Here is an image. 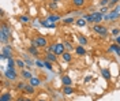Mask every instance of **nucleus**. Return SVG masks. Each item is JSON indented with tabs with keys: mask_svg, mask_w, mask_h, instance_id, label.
I'll return each mask as SVG.
<instances>
[{
	"mask_svg": "<svg viewBox=\"0 0 120 101\" xmlns=\"http://www.w3.org/2000/svg\"><path fill=\"white\" fill-rule=\"evenodd\" d=\"M10 37H11V27H10L8 23L3 22L1 23V27H0V41H1V44L8 42Z\"/></svg>",
	"mask_w": 120,
	"mask_h": 101,
	"instance_id": "f257e3e1",
	"label": "nucleus"
},
{
	"mask_svg": "<svg viewBox=\"0 0 120 101\" xmlns=\"http://www.w3.org/2000/svg\"><path fill=\"white\" fill-rule=\"evenodd\" d=\"M120 18V6H115L113 10H111L108 14H104V21L106 22H112Z\"/></svg>",
	"mask_w": 120,
	"mask_h": 101,
	"instance_id": "f03ea898",
	"label": "nucleus"
},
{
	"mask_svg": "<svg viewBox=\"0 0 120 101\" xmlns=\"http://www.w3.org/2000/svg\"><path fill=\"white\" fill-rule=\"evenodd\" d=\"M31 45L37 47L38 49H40V48H46L48 47V40L45 38L44 36H37L36 38L31 40Z\"/></svg>",
	"mask_w": 120,
	"mask_h": 101,
	"instance_id": "7ed1b4c3",
	"label": "nucleus"
},
{
	"mask_svg": "<svg viewBox=\"0 0 120 101\" xmlns=\"http://www.w3.org/2000/svg\"><path fill=\"white\" fill-rule=\"evenodd\" d=\"M93 31L97 33V36H100V37H106L108 36V27L101 26V25H93Z\"/></svg>",
	"mask_w": 120,
	"mask_h": 101,
	"instance_id": "20e7f679",
	"label": "nucleus"
},
{
	"mask_svg": "<svg viewBox=\"0 0 120 101\" xmlns=\"http://www.w3.org/2000/svg\"><path fill=\"white\" fill-rule=\"evenodd\" d=\"M0 59L1 60H6V59H12V51L8 45H4L1 49V53H0Z\"/></svg>",
	"mask_w": 120,
	"mask_h": 101,
	"instance_id": "39448f33",
	"label": "nucleus"
},
{
	"mask_svg": "<svg viewBox=\"0 0 120 101\" xmlns=\"http://www.w3.org/2000/svg\"><path fill=\"white\" fill-rule=\"evenodd\" d=\"M91 19H93V25H98L102 19H104V14H102L101 11L91 12Z\"/></svg>",
	"mask_w": 120,
	"mask_h": 101,
	"instance_id": "423d86ee",
	"label": "nucleus"
},
{
	"mask_svg": "<svg viewBox=\"0 0 120 101\" xmlns=\"http://www.w3.org/2000/svg\"><path fill=\"white\" fill-rule=\"evenodd\" d=\"M4 77L7 78L8 81H16L18 79V72L16 70H6L4 71Z\"/></svg>",
	"mask_w": 120,
	"mask_h": 101,
	"instance_id": "0eeeda50",
	"label": "nucleus"
},
{
	"mask_svg": "<svg viewBox=\"0 0 120 101\" xmlns=\"http://www.w3.org/2000/svg\"><path fill=\"white\" fill-rule=\"evenodd\" d=\"M66 52V48H64V44L63 42H59V44H56V47H55V53L57 55H63Z\"/></svg>",
	"mask_w": 120,
	"mask_h": 101,
	"instance_id": "6e6552de",
	"label": "nucleus"
},
{
	"mask_svg": "<svg viewBox=\"0 0 120 101\" xmlns=\"http://www.w3.org/2000/svg\"><path fill=\"white\" fill-rule=\"evenodd\" d=\"M108 52H115V53L117 55V56H120V45L119 44H112L111 47L108 48Z\"/></svg>",
	"mask_w": 120,
	"mask_h": 101,
	"instance_id": "1a4fd4ad",
	"label": "nucleus"
},
{
	"mask_svg": "<svg viewBox=\"0 0 120 101\" xmlns=\"http://www.w3.org/2000/svg\"><path fill=\"white\" fill-rule=\"evenodd\" d=\"M27 52H29L31 56H38L40 55V51H38L37 47H34V45H30L29 48H27Z\"/></svg>",
	"mask_w": 120,
	"mask_h": 101,
	"instance_id": "9d476101",
	"label": "nucleus"
},
{
	"mask_svg": "<svg viewBox=\"0 0 120 101\" xmlns=\"http://www.w3.org/2000/svg\"><path fill=\"white\" fill-rule=\"evenodd\" d=\"M61 18H60V15H57V14H53V15H48L46 16V21H49L51 23H56L57 21H60Z\"/></svg>",
	"mask_w": 120,
	"mask_h": 101,
	"instance_id": "9b49d317",
	"label": "nucleus"
},
{
	"mask_svg": "<svg viewBox=\"0 0 120 101\" xmlns=\"http://www.w3.org/2000/svg\"><path fill=\"white\" fill-rule=\"evenodd\" d=\"M75 53L79 55V56H85L86 55V49L83 45H78V47H75Z\"/></svg>",
	"mask_w": 120,
	"mask_h": 101,
	"instance_id": "f8f14e48",
	"label": "nucleus"
},
{
	"mask_svg": "<svg viewBox=\"0 0 120 101\" xmlns=\"http://www.w3.org/2000/svg\"><path fill=\"white\" fill-rule=\"evenodd\" d=\"M45 60H48V62H51V63H55L57 60V55L56 53H46L45 55Z\"/></svg>",
	"mask_w": 120,
	"mask_h": 101,
	"instance_id": "ddd939ff",
	"label": "nucleus"
},
{
	"mask_svg": "<svg viewBox=\"0 0 120 101\" xmlns=\"http://www.w3.org/2000/svg\"><path fill=\"white\" fill-rule=\"evenodd\" d=\"M0 101H12V96H11V93H8V92L1 93V96H0Z\"/></svg>",
	"mask_w": 120,
	"mask_h": 101,
	"instance_id": "4468645a",
	"label": "nucleus"
},
{
	"mask_svg": "<svg viewBox=\"0 0 120 101\" xmlns=\"http://www.w3.org/2000/svg\"><path fill=\"white\" fill-rule=\"evenodd\" d=\"M29 85H31V86H40L41 85V79L40 78H37V77H33L31 79H29Z\"/></svg>",
	"mask_w": 120,
	"mask_h": 101,
	"instance_id": "2eb2a0df",
	"label": "nucleus"
},
{
	"mask_svg": "<svg viewBox=\"0 0 120 101\" xmlns=\"http://www.w3.org/2000/svg\"><path fill=\"white\" fill-rule=\"evenodd\" d=\"M61 82H63L64 86H72V81H71V78L68 75H63L61 77Z\"/></svg>",
	"mask_w": 120,
	"mask_h": 101,
	"instance_id": "dca6fc26",
	"label": "nucleus"
},
{
	"mask_svg": "<svg viewBox=\"0 0 120 101\" xmlns=\"http://www.w3.org/2000/svg\"><path fill=\"white\" fill-rule=\"evenodd\" d=\"M40 25H41V26H44V27H49V29H55V27H56V25L51 23V22H49V21H46V19L41 21V22H40Z\"/></svg>",
	"mask_w": 120,
	"mask_h": 101,
	"instance_id": "f3484780",
	"label": "nucleus"
},
{
	"mask_svg": "<svg viewBox=\"0 0 120 101\" xmlns=\"http://www.w3.org/2000/svg\"><path fill=\"white\" fill-rule=\"evenodd\" d=\"M76 38H78V41H79V44L81 45H87V38L83 36V34H76Z\"/></svg>",
	"mask_w": 120,
	"mask_h": 101,
	"instance_id": "a211bd4d",
	"label": "nucleus"
},
{
	"mask_svg": "<svg viewBox=\"0 0 120 101\" xmlns=\"http://www.w3.org/2000/svg\"><path fill=\"white\" fill-rule=\"evenodd\" d=\"M21 77L23 78V79H31L33 78V75H31V72L27 70H22L21 71Z\"/></svg>",
	"mask_w": 120,
	"mask_h": 101,
	"instance_id": "6ab92c4d",
	"label": "nucleus"
},
{
	"mask_svg": "<svg viewBox=\"0 0 120 101\" xmlns=\"http://www.w3.org/2000/svg\"><path fill=\"white\" fill-rule=\"evenodd\" d=\"M72 4L78 8H82L86 4V0H72Z\"/></svg>",
	"mask_w": 120,
	"mask_h": 101,
	"instance_id": "aec40b11",
	"label": "nucleus"
},
{
	"mask_svg": "<svg viewBox=\"0 0 120 101\" xmlns=\"http://www.w3.org/2000/svg\"><path fill=\"white\" fill-rule=\"evenodd\" d=\"M61 57H63V60H64L66 63H70V62H71V59H72L71 53H70V52H67V51H66L64 53L61 55Z\"/></svg>",
	"mask_w": 120,
	"mask_h": 101,
	"instance_id": "412c9836",
	"label": "nucleus"
},
{
	"mask_svg": "<svg viewBox=\"0 0 120 101\" xmlns=\"http://www.w3.org/2000/svg\"><path fill=\"white\" fill-rule=\"evenodd\" d=\"M101 74H102V77H104V79H111V72H109V70L108 68H101Z\"/></svg>",
	"mask_w": 120,
	"mask_h": 101,
	"instance_id": "4be33fe9",
	"label": "nucleus"
},
{
	"mask_svg": "<svg viewBox=\"0 0 120 101\" xmlns=\"http://www.w3.org/2000/svg\"><path fill=\"white\" fill-rule=\"evenodd\" d=\"M63 92H64V94H68V96H70V94H72L75 92V89L72 86H64V87H63Z\"/></svg>",
	"mask_w": 120,
	"mask_h": 101,
	"instance_id": "5701e85b",
	"label": "nucleus"
},
{
	"mask_svg": "<svg viewBox=\"0 0 120 101\" xmlns=\"http://www.w3.org/2000/svg\"><path fill=\"white\" fill-rule=\"evenodd\" d=\"M86 21L83 19V18H79V19H75V25L78 26V27H83V26H86Z\"/></svg>",
	"mask_w": 120,
	"mask_h": 101,
	"instance_id": "b1692460",
	"label": "nucleus"
},
{
	"mask_svg": "<svg viewBox=\"0 0 120 101\" xmlns=\"http://www.w3.org/2000/svg\"><path fill=\"white\" fill-rule=\"evenodd\" d=\"M63 44H64V48H66V51H67V52H70V51H74V49H75V47L71 44V42H70V41H64Z\"/></svg>",
	"mask_w": 120,
	"mask_h": 101,
	"instance_id": "393cba45",
	"label": "nucleus"
},
{
	"mask_svg": "<svg viewBox=\"0 0 120 101\" xmlns=\"http://www.w3.org/2000/svg\"><path fill=\"white\" fill-rule=\"evenodd\" d=\"M15 66H16V60H14V59H8V66H7L8 70H15Z\"/></svg>",
	"mask_w": 120,
	"mask_h": 101,
	"instance_id": "a878e982",
	"label": "nucleus"
},
{
	"mask_svg": "<svg viewBox=\"0 0 120 101\" xmlns=\"http://www.w3.org/2000/svg\"><path fill=\"white\" fill-rule=\"evenodd\" d=\"M26 94H33L36 90H34V86H31V85H26V87H25V90H23Z\"/></svg>",
	"mask_w": 120,
	"mask_h": 101,
	"instance_id": "bb28decb",
	"label": "nucleus"
},
{
	"mask_svg": "<svg viewBox=\"0 0 120 101\" xmlns=\"http://www.w3.org/2000/svg\"><path fill=\"white\" fill-rule=\"evenodd\" d=\"M23 60H25V63H26V66H27V67H33V66H34V62H33V60H30L29 56H26V55L23 56Z\"/></svg>",
	"mask_w": 120,
	"mask_h": 101,
	"instance_id": "cd10ccee",
	"label": "nucleus"
},
{
	"mask_svg": "<svg viewBox=\"0 0 120 101\" xmlns=\"http://www.w3.org/2000/svg\"><path fill=\"white\" fill-rule=\"evenodd\" d=\"M63 23L64 25H72V23H75V19L72 18V16H70V18H64V19H63Z\"/></svg>",
	"mask_w": 120,
	"mask_h": 101,
	"instance_id": "c85d7f7f",
	"label": "nucleus"
},
{
	"mask_svg": "<svg viewBox=\"0 0 120 101\" xmlns=\"http://www.w3.org/2000/svg\"><path fill=\"white\" fill-rule=\"evenodd\" d=\"M55 47H56V44H51V45H48V47L45 48V49H46V53H55Z\"/></svg>",
	"mask_w": 120,
	"mask_h": 101,
	"instance_id": "c756f323",
	"label": "nucleus"
},
{
	"mask_svg": "<svg viewBox=\"0 0 120 101\" xmlns=\"http://www.w3.org/2000/svg\"><path fill=\"white\" fill-rule=\"evenodd\" d=\"M36 66H37L38 68H44V67H45V62H44V60H41V59H37Z\"/></svg>",
	"mask_w": 120,
	"mask_h": 101,
	"instance_id": "7c9ffc66",
	"label": "nucleus"
},
{
	"mask_svg": "<svg viewBox=\"0 0 120 101\" xmlns=\"http://www.w3.org/2000/svg\"><path fill=\"white\" fill-rule=\"evenodd\" d=\"M16 67L25 68V67H26V63H25V60H21V59H18V60H16Z\"/></svg>",
	"mask_w": 120,
	"mask_h": 101,
	"instance_id": "2f4dec72",
	"label": "nucleus"
},
{
	"mask_svg": "<svg viewBox=\"0 0 120 101\" xmlns=\"http://www.w3.org/2000/svg\"><path fill=\"white\" fill-rule=\"evenodd\" d=\"M25 87H26V83H25V82H19V83L16 85V89H18V90H25Z\"/></svg>",
	"mask_w": 120,
	"mask_h": 101,
	"instance_id": "473e14b6",
	"label": "nucleus"
},
{
	"mask_svg": "<svg viewBox=\"0 0 120 101\" xmlns=\"http://www.w3.org/2000/svg\"><path fill=\"white\" fill-rule=\"evenodd\" d=\"M45 62V68H46V70H49V71H52L53 68H52V63L51 62H48V60H44Z\"/></svg>",
	"mask_w": 120,
	"mask_h": 101,
	"instance_id": "72a5a7b5",
	"label": "nucleus"
},
{
	"mask_svg": "<svg viewBox=\"0 0 120 101\" xmlns=\"http://www.w3.org/2000/svg\"><path fill=\"white\" fill-rule=\"evenodd\" d=\"M120 0H109V6L108 7L109 8H112V7H115V6H117V3H119Z\"/></svg>",
	"mask_w": 120,
	"mask_h": 101,
	"instance_id": "f704fd0d",
	"label": "nucleus"
},
{
	"mask_svg": "<svg viewBox=\"0 0 120 101\" xmlns=\"http://www.w3.org/2000/svg\"><path fill=\"white\" fill-rule=\"evenodd\" d=\"M19 21H21V22H25V23H27V22H30V18L29 16L22 15V16H19Z\"/></svg>",
	"mask_w": 120,
	"mask_h": 101,
	"instance_id": "c9c22d12",
	"label": "nucleus"
},
{
	"mask_svg": "<svg viewBox=\"0 0 120 101\" xmlns=\"http://www.w3.org/2000/svg\"><path fill=\"white\" fill-rule=\"evenodd\" d=\"M98 4L102 6V7H106V6H109V0H100Z\"/></svg>",
	"mask_w": 120,
	"mask_h": 101,
	"instance_id": "e433bc0d",
	"label": "nucleus"
},
{
	"mask_svg": "<svg viewBox=\"0 0 120 101\" xmlns=\"http://www.w3.org/2000/svg\"><path fill=\"white\" fill-rule=\"evenodd\" d=\"M48 7L51 8V10H56V8H57V3H56V1H51V3L48 4Z\"/></svg>",
	"mask_w": 120,
	"mask_h": 101,
	"instance_id": "4c0bfd02",
	"label": "nucleus"
},
{
	"mask_svg": "<svg viewBox=\"0 0 120 101\" xmlns=\"http://www.w3.org/2000/svg\"><path fill=\"white\" fill-rule=\"evenodd\" d=\"M112 34L115 36V37L120 36V29H117V27H116V29H113V30H112Z\"/></svg>",
	"mask_w": 120,
	"mask_h": 101,
	"instance_id": "58836bf2",
	"label": "nucleus"
},
{
	"mask_svg": "<svg viewBox=\"0 0 120 101\" xmlns=\"http://www.w3.org/2000/svg\"><path fill=\"white\" fill-rule=\"evenodd\" d=\"M91 79H93V78L90 77V75H87V77H85V79H83V81H85V83H87V82H90Z\"/></svg>",
	"mask_w": 120,
	"mask_h": 101,
	"instance_id": "ea45409f",
	"label": "nucleus"
},
{
	"mask_svg": "<svg viewBox=\"0 0 120 101\" xmlns=\"http://www.w3.org/2000/svg\"><path fill=\"white\" fill-rule=\"evenodd\" d=\"M115 41H116V44H119L120 45V36H117V37L115 38Z\"/></svg>",
	"mask_w": 120,
	"mask_h": 101,
	"instance_id": "a19ab883",
	"label": "nucleus"
},
{
	"mask_svg": "<svg viewBox=\"0 0 120 101\" xmlns=\"http://www.w3.org/2000/svg\"><path fill=\"white\" fill-rule=\"evenodd\" d=\"M15 101H25V97H22V96H21V97H18Z\"/></svg>",
	"mask_w": 120,
	"mask_h": 101,
	"instance_id": "79ce46f5",
	"label": "nucleus"
},
{
	"mask_svg": "<svg viewBox=\"0 0 120 101\" xmlns=\"http://www.w3.org/2000/svg\"><path fill=\"white\" fill-rule=\"evenodd\" d=\"M25 101H33L31 98H29V97H25Z\"/></svg>",
	"mask_w": 120,
	"mask_h": 101,
	"instance_id": "37998d69",
	"label": "nucleus"
},
{
	"mask_svg": "<svg viewBox=\"0 0 120 101\" xmlns=\"http://www.w3.org/2000/svg\"><path fill=\"white\" fill-rule=\"evenodd\" d=\"M37 101H46V100H42V98H40V100H37Z\"/></svg>",
	"mask_w": 120,
	"mask_h": 101,
	"instance_id": "c03bdc74",
	"label": "nucleus"
},
{
	"mask_svg": "<svg viewBox=\"0 0 120 101\" xmlns=\"http://www.w3.org/2000/svg\"><path fill=\"white\" fill-rule=\"evenodd\" d=\"M52 1H60V0H52Z\"/></svg>",
	"mask_w": 120,
	"mask_h": 101,
	"instance_id": "a18cd8bd",
	"label": "nucleus"
}]
</instances>
